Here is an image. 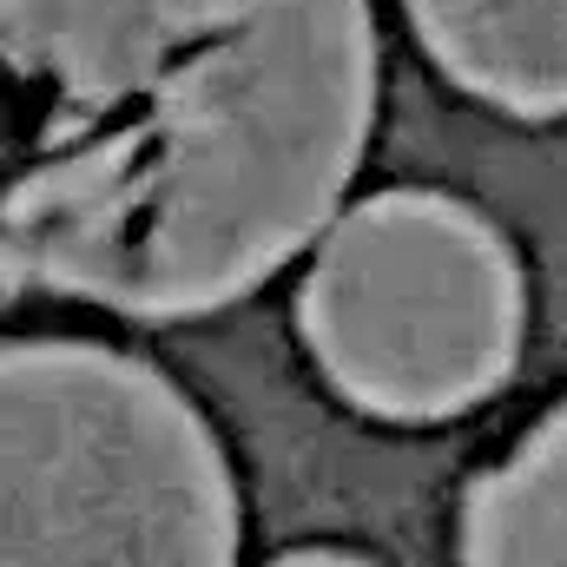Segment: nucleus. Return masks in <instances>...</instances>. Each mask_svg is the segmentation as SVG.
Listing matches in <instances>:
<instances>
[{"mask_svg":"<svg viewBox=\"0 0 567 567\" xmlns=\"http://www.w3.org/2000/svg\"><path fill=\"white\" fill-rule=\"evenodd\" d=\"M7 284L205 317L310 251L377 126L370 0H0Z\"/></svg>","mask_w":567,"mask_h":567,"instance_id":"nucleus-1","label":"nucleus"},{"mask_svg":"<svg viewBox=\"0 0 567 567\" xmlns=\"http://www.w3.org/2000/svg\"><path fill=\"white\" fill-rule=\"evenodd\" d=\"M7 567H231L238 488L212 423L152 363L7 343Z\"/></svg>","mask_w":567,"mask_h":567,"instance_id":"nucleus-2","label":"nucleus"},{"mask_svg":"<svg viewBox=\"0 0 567 567\" xmlns=\"http://www.w3.org/2000/svg\"><path fill=\"white\" fill-rule=\"evenodd\" d=\"M528 290L508 238L462 198L396 185L350 205L310 258L297 330L323 383L383 416L442 423L508 383Z\"/></svg>","mask_w":567,"mask_h":567,"instance_id":"nucleus-3","label":"nucleus"},{"mask_svg":"<svg viewBox=\"0 0 567 567\" xmlns=\"http://www.w3.org/2000/svg\"><path fill=\"white\" fill-rule=\"evenodd\" d=\"M423 53L482 106L567 120V0H403Z\"/></svg>","mask_w":567,"mask_h":567,"instance_id":"nucleus-4","label":"nucleus"},{"mask_svg":"<svg viewBox=\"0 0 567 567\" xmlns=\"http://www.w3.org/2000/svg\"><path fill=\"white\" fill-rule=\"evenodd\" d=\"M462 567H567V403L468 482Z\"/></svg>","mask_w":567,"mask_h":567,"instance_id":"nucleus-5","label":"nucleus"},{"mask_svg":"<svg viewBox=\"0 0 567 567\" xmlns=\"http://www.w3.org/2000/svg\"><path fill=\"white\" fill-rule=\"evenodd\" d=\"M271 567H377V561L343 555V548H297V555H284V561H271Z\"/></svg>","mask_w":567,"mask_h":567,"instance_id":"nucleus-6","label":"nucleus"}]
</instances>
